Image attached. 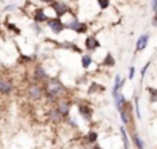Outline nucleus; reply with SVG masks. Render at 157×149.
<instances>
[{"instance_id": "423d86ee", "label": "nucleus", "mask_w": 157, "mask_h": 149, "mask_svg": "<svg viewBox=\"0 0 157 149\" xmlns=\"http://www.w3.org/2000/svg\"><path fill=\"white\" fill-rule=\"evenodd\" d=\"M46 25L48 26V29L52 32V35H55V36L61 35L63 30H66L62 18H58V17H51V18L46 22Z\"/></svg>"}, {"instance_id": "f03ea898", "label": "nucleus", "mask_w": 157, "mask_h": 149, "mask_svg": "<svg viewBox=\"0 0 157 149\" xmlns=\"http://www.w3.org/2000/svg\"><path fill=\"white\" fill-rule=\"evenodd\" d=\"M26 97L33 102L41 101L44 98V86L40 83H29L26 87Z\"/></svg>"}, {"instance_id": "a878e982", "label": "nucleus", "mask_w": 157, "mask_h": 149, "mask_svg": "<svg viewBox=\"0 0 157 149\" xmlns=\"http://www.w3.org/2000/svg\"><path fill=\"white\" fill-rule=\"evenodd\" d=\"M95 2H97V6L101 11L108 10V8L110 7V3H112L110 0H95Z\"/></svg>"}, {"instance_id": "5701e85b", "label": "nucleus", "mask_w": 157, "mask_h": 149, "mask_svg": "<svg viewBox=\"0 0 157 149\" xmlns=\"http://www.w3.org/2000/svg\"><path fill=\"white\" fill-rule=\"evenodd\" d=\"M132 102H134V109H135V117L138 120H141L142 119V115H141V109H139V97L136 94H134Z\"/></svg>"}, {"instance_id": "cd10ccee", "label": "nucleus", "mask_w": 157, "mask_h": 149, "mask_svg": "<svg viewBox=\"0 0 157 149\" xmlns=\"http://www.w3.org/2000/svg\"><path fill=\"white\" fill-rule=\"evenodd\" d=\"M17 10V4H14V3H11V4H7L4 8H3V11L4 13H13V11Z\"/></svg>"}, {"instance_id": "dca6fc26", "label": "nucleus", "mask_w": 157, "mask_h": 149, "mask_svg": "<svg viewBox=\"0 0 157 149\" xmlns=\"http://www.w3.org/2000/svg\"><path fill=\"white\" fill-rule=\"evenodd\" d=\"M47 116H48V119L51 120L52 123H61V122H63V119H65V117L62 116V115L59 113V112L57 111V108H55L54 105L51 106V108L48 109V113H47Z\"/></svg>"}, {"instance_id": "bb28decb", "label": "nucleus", "mask_w": 157, "mask_h": 149, "mask_svg": "<svg viewBox=\"0 0 157 149\" xmlns=\"http://www.w3.org/2000/svg\"><path fill=\"white\" fill-rule=\"evenodd\" d=\"M150 61H147L146 64H145V66H142V69H141V77H142V81H144V79H145V76H146V72H147V69L150 68Z\"/></svg>"}, {"instance_id": "b1692460", "label": "nucleus", "mask_w": 157, "mask_h": 149, "mask_svg": "<svg viewBox=\"0 0 157 149\" xmlns=\"http://www.w3.org/2000/svg\"><path fill=\"white\" fill-rule=\"evenodd\" d=\"M6 25H7V30H10L11 33H14V35H21V28H18L15 24H11V22H8V21H6Z\"/></svg>"}, {"instance_id": "6ab92c4d", "label": "nucleus", "mask_w": 157, "mask_h": 149, "mask_svg": "<svg viewBox=\"0 0 157 149\" xmlns=\"http://www.w3.org/2000/svg\"><path fill=\"white\" fill-rule=\"evenodd\" d=\"M98 138H99V134L97 133L95 130H88L86 134V138H84V141L87 142L88 145H94L98 142Z\"/></svg>"}, {"instance_id": "ddd939ff", "label": "nucleus", "mask_w": 157, "mask_h": 149, "mask_svg": "<svg viewBox=\"0 0 157 149\" xmlns=\"http://www.w3.org/2000/svg\"><path fill=\"white\" fill-rule=\"evenodd\" d=\"M124 84H125V79H121L120 73H116V76H114V81H113V87H112V98H114L120 91H121Z\"/></svg>"}, {"instance_id": "7c9ffc66", "label": "nucleus", "mask_w": 157, "mask_h": 149, "mask_svg": "<svg viewBox=\"0 0 157 149\" xmlns=\"http://www.w3.org/2000/svg\"><path fill=\"white\" fill-rule=\"evenodd\" d=\"M40 2H41V3H44L46 6H50L52 2H54V0H40Z\"/></svg>"}, {"instance_id": "a211bd4d", "label": "nucleus", "mask_w": 157, "mask_h": 149, "mask_svg": "<svg viewBox=\"0 0 157 149\" xmlns=\"http://www.w3.org/2000/svg\"><path fill=\"white\" fill-rule=\"evenodd\" d=\"M131 139H132V144H134V148L135 149H145V142L142 141V138L139 137L138 131H132L130 134Z\"/></svg>"}, {"instance_id": "f257e3e1", "label": "nucleus", "mask_w": 157, "mask_h": 149, "mask_svg": "<svg viewBox=\"0 0 157 149\" xmlns=\"http://www.w3.org/2000/svg\"><path fill=\"white\" fill-rule=\"evenodd\" d=\"M44 86V98L48 102L55 104L58 100L69 98V88L57 77V76H50V79L43 83Z\"/></svg>"}, {"instance_id": "473e14b6", "label": "nucleus", "mask_w": 157, "mask_h": 149, "mask_svg": "<svg viewBox=\"0 0 157 149\" xmlns=\"http://www.w3.org/2000/svg\"><path fill=\"white\" fill-rule=\"evenodd\" d=\"M153 19H156V21H157V10L155 11V15H153Z\"/></svg>"}, {"instance_id": "aec40b11", "label": "nucleus", "mask_w": 157, "mask_h": 149, "mask_svg": "<svg viewBox=\"0 0 157 149\" xmlns=\"http://www.w3.org/2000/svg\"><path fill=\"white\" fill-rule=\"evenodd\" d=\"M120 135H121V141H123V147L124 149H131L130 148V141H128V134H127V128L124 126H120Z\"/></svg>"}, {"instance_id": "1a4fd4ad", "label": "nucleus", "mask_w": 157, "mask_h": 149, "mask_svg": "<svg viewBox=\"0 0 157 149\" xmlns=\"http://www.w3.org/2000/svg\"><path fill=\"white\" fill-rule=\"evenodd\" d=\"M30 18H32V21L36 22V24L44 25L50 18H51V17L47 15V8H44V7H37V8H36V10L32 13Z\"/></svg>"}, {"instance_id": "412c9836", "label": "nucleus", "mask_w": 157, "mask_h": 149, "mask_svg": "<svg viewBox=\"0 0 157 149\" xmlns=\"http://www.w3.org/2000/svg\"><path fill=\"white\" fill-rule=\"evenodd\" d=\"M146 91L147 95H149V101L150 104H157V87H146Z\"/></svg>"}, {"instance_id": "20e7f679", "label": "nucleus", "mask_w": 157, "mask_h": 149, "mask_svg": "<svg viewBox=\"0 0 157 149\" xmlns=\"http://www.w3.org/2000/svg\"><path fill=\"white\" fill-rule=\"evenodd\" d=\"M48 10H51L52 13H54V17L62 18L69 11H72V8H71V6L66 2H63V0H54V2L48 6Z\"/></svg>"}, {"instance_id": "f8f14e48", "label": "nucleus", "mask_w": 157, "mask_h": 149, "mask_svg": "<svg viewBox=\"0 0 157 149\" xmlns=\"http://www.w3.org/2000/svg\"><path fill=\"white\" fill-rule=\"evenodd\" d=\"M99 66L101 68H108V69L114 68V66H116V58H114V55L112 54L110 51H106V54L103 55V58L101 60Z\"/></svg>"}, {"instance_id": "7ed1b4c3", "label": "nucleus", "mask_w": 157, "mask_h": 149, "mask_svg": "<svg viewBox=\"0 0 157 149\" xmlns=\"http://www.w3.org/2000/svg\"><path fill=\"white\" fill-rule=\"evenodd\" d=\"M30 79H32V81H30V83H40V84H43L44 81H47L50 79V75H48V72H47V69L44 68L41 64L37 62L35 66H33V69H32Z\"/></svg>"}, {"instance_id": "6e6552de", "label": "nucleus", "mask_w": 157, "mask_h": 149, "mask_svg": "<svg viewBox=\"0 0 157 149\" xmlns=\"http://www.w3.org/2000/svg\"><path fill=\"white\" fill-rule=\"evenodd\" d=\"M101 49V41L98 40V37L95 35H87L84 39V50L87 53L94 54L97 50Z\"/></svg>"}, {"instance_id": "39448f33", "label": "nucleus", "mask_w": 157, "mask_h": 149, "mask_svg": "<svg viewBox=\"0 0 157 149\" xmlns=\"http://www.w3.org/2000/svg\"><path fill=\"white\" fill-rule=\"evenodd\" d=\"M76 109H77L78 116H80L83 120H86V122H91L92 120V117H94V108H92L90 104L84 102V101L77 102Z\"/></svg>"}, {"instance_id": "393cba45", "label": "nucleus", "mask_w": 157, "mask_h": 149, "mask_svg": "<svg viewBox=\"0 0 157 149\" xmlns=\"http://www.w3.org/2000/svg\"><path fill=\"white\" fill-rule=\"evenodd\" d=\"M30 28H32L35 36H40V35H43V33H44L43 25H41V24H36V22H33V24L30 25Z\"/></svg>"}, {"instance_id": "c85d7f7f", "label": "nucleus", "mask_w": 157, "mask_h": 149, "mask_svg": "<svg viewBox=\"0 0 157 149\" xmlns=\"http://www.w3.org/2000/svg\"><path fill=\"white\" fill-rule=\"evenodd\" d=\"M135 75H136V69H135V66H130V71H128V80H134Z\"/></svg>"}, {"instance_id": "f3484780", "label": "nucleus", "mask_w": 157, "mask_h": 149, "mask_svg": "<svg viewBox=\"0 0 157 149\" xmlns=\"http://www.w3.org/2000/svg\"><path fill=\"white\" fill-rule=\"evenodd\" d=\"M113 102H114V106H116L117 112H120V111H121V108H123V106H124V104L127 102V98H125L124 92H123V91H120L119 94H117L116 97L113 98Z\"/></svg>"}, {"instance_id": "4468645a", "label": "nucleus", "mask_w": 157, "mask_h": 149, "mask_svg": "<svg viewBox=\"0 0 157 149\" xmlns=\"http://www.w3.org/2000/svg\"><path fill=\"white\" fill-rule=\"evenodd\" d=\"M106 91V87L101 83H92L88 84V88H87V95H95V94H101V92H105Z\"/></svg>"}, {"instance_id": "0eeeda50", "label": "nucleus", "mask_w": 157, "mask_h": 149, "mask_svg": "<svg viewBox=\"0 0 157 149\" xmlns=\"http://www.w3.org/2000/svg\"><path fill=\"white\" fill-rule=\"evenodd\" d=\"M54 106L57 108V111L59 112L63 117H68L69 115H71L73 102L71 101V98H62V100H58L57 102L54 104Z\"/></svg>"}, {"instance_id": "9d476101", "label": "nucleus", "mask_w": 157, "mask_h": 149, "mask_svg": "<svg viewBox=\"0 0 157 149\" xmlns=\"http://www.w3.org/2000/svg\"><path fill=\"white\" fill-rule=\"evenodd\" d=\"M14 88H15V86H14V83H13L11 79H7V77L0 76V95L13 94Z\"/></svg>"}, {"instance_id": "4be33fe9", "label": "nucleus", "mask_w": 157, "mask_h": 149, "mask_svg": "<svg viewBox=\"0 0 157 149\" xmlns=\"http://www.w3.org/2000/svg\"><path fill=\"white\" fill-rule=\"evenodd\" d=\"M88 30H90L88 22H86V21H80V24H78V26L76 28L75 33H77V35H87V32H88Z\"/></svg>"}, {"instance_id": "9b49d317", "label": "nucleus", "mask_w": 157, "mask_h": 149, "mask_svg": "<svg viewBox=\"0 0 157 149\" xmlns=\"http://www.w3.org/2000/svg\"><path fill=\"white\" fill-rule=\"evenodd\" d=\"M149 39H150L149 32H146V33H144V35L139 36L138 40L135 41V53L145 51V49H146L147 44H149Z\"/></svg>"}, {"instance_id": "c756f323", "label": "nucleus", "mask_w": 157, "mask_h": 149, "mask_svg": "<svg viewBox=\"0 0 157 149\" xmlns=\"http://www.w3.org/2000/svg\"><path fill=\"white\" fill-rule=\"evenodd\" d=\"M150 10L155 13L157 10V0H150Z\"/></svg>"}, {"instance_id": "2f4dec72", "label": "nucleus", "mask_w": 157, "mask_h": 149, "mask_svg": "<svg viewBox=\"0 0 157 149\" xmlns=\"http://www.w3.org/2000/svg\"><path fill=\"white\" fill-rule=\"evenodd\" d=\"M91 149H103V148L101 147V145H99V144H98V142H97V144H94V145H92V147H91Z\"/></svg>"}, {"instance_id": "2eb2a0df", "label": "nucleus", "mask_w": 157, "mask_h": 149, "mask_svg": "<svg viewBox=\"0 0 157 149\" xmlns=\"http://www.w3.org/2000/svg\"><path fill=\"white\" fill-rule=\"evenodd\" d=\"M92 64H94V58H92L91 53H84V54H81L80 65H81V68H83L84 71H88V69L92 66Z\"/></svg>"}]
</instances>
